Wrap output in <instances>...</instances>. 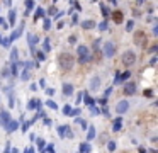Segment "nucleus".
I'll return each instance as SVG.
<instances>
[{"mask_svg": "<svg viewBox=\"0 0 158 153\" xmlns=\"http://www.w3.org/2000/svg\"><path fill=\"white\" fill-rule=\"evenodd\" d=\"M83 93H85V92H78V93H77V104L82 100V99H83Z\"/></svg>", "mask_w": 158, "mask_h": 153, "instance_id": "42", "label": "nucleus"}, {"mask_svg": "<svg viewBox=\"0 0 158 153\" xmlns=\"http://www.w3.org/2000/svg\"><path fill=\"white\" fill-rule=\"evenodd\" d=\"M29 153H34V148H29Z\"/></svg>", "mask_w": 158, "mask_h": 153, "instance_id": "54", "label": "nucleus"}, {"mask_svg": "<svg viewBox=\"0 0 158 153\" xmlns=\"http://www.w3.org/2000/svg\"><path fill=\"white\" fill-rule=\"evenodd\" d=\"M73 93V85L72 83H63V95L65 97H70Z\"/></svg>", "mask_w": 158, "mask_h": 153, "instance_id": "14", "label": "nucleus"}, {"mask_svg": "<svg viewBox=\"0 0 158 153\" xmlns=\"http://www.w3.org/2000/svg\"><path fill=\"white\" fill-rule=\"evenodd\" d=\"M21 76H22V80H27V78H29V70H24Z\"/></svg>", "mask_w": 158, "mask_h": 153, "instance_id": "34", "label": "nucleus"}, {"mask_svg": "<svg viewBox=\"0 0 158 153\" xmlns=\"http://www.w3.org/2000/svg\"><path fill=\"white\" fill-rule=\"evenodd\" d=\"M26 5H27V12H29L31 8L34 7V2H32V0H26Z\"/></svg>", "mask_w": 158, "mask_h": 153, "instance_id": "33", "label": "nucleus"}, {"mask_svg": "<svg viewBox=\"0 0 158 153\" xmlns=\"http://www.w3.org/2000/svg\"><path fill=\"white\" fill-rule=\"evenodd\" d=\"M9 107H14V95L9 93Z\"/></svg>", "mask_w": 158, "mask_h": 153, "instance_id": "39", "label": "nucleus"}, {"mask_svg": "<svg viewBox=\"0 0 158 153\" xmlns=\"http://www.w3.org/2000/svg\"><path fill=\"white\" fill-rule=\"evenodd\" d=\"M82 100H85V104H87V106H90V107L94 106V99H92V97H89L87 93H83V99H82Z\"/></svg>", "mask_w": 158, "mask_h": 153, "instance_id": "20", "label": "nucleus"}, {"mask_svg": "<svg viewBox=\"0 0 158 153\" xmlns=\"http://www.w3.org/2000/svg\"><path fill=\"white\" fill-rule=\"evenodd\" d=\"M5 2V5H7V7H10V4H12V0H4Z\"/></svg>", "mask_w": 158, "mask_h": 153, "instance_id": "53", "label": "nucleus"}, {"mask_svg": "<svg viewBox=\"0 0 158 153\" xmlns=\"http://www.w3.org/2000/svg\"><path fill=\"white\" fill-rule=\"evenodd\" d=\"M10 119H12V117H10L9 112H7V110H2V112H0V126H4V127H5Z\"/></svg>", "mask_w": 158, "mask_h": 153, "instance_id": "9", "label": "nucleus"}, {"mask_svg": "<svg viewBox=\"0 0 158 153\" xmlns=\"http://www.w3.org/2000/svg\"><path fill=\"white\" fill-rule=\"evenodd\" d=\"M123 63H124V66H131V65H134L136 63V55L133 53V51H126L123 55Z\"/></svg>", "mask_w": 158, "mask_h": 153, "instance_id": "3", "label": "nucleus"}, {"mask_svg": "<svg viewBox=\"0 0 158 153\" xmlns=\"http://www.w3.org/2000/svg\"><path fill=\"white\" fill-rule=\"evenodd\" d=\"M133 25H134V24H133V21H129V22H128V27H126V29L131 31V29H133Z\"/></svg>", "mask_w": 158, "mask_h": 153, "instance_id": "47", "label": "nucleus"}, {"mask_svg": "<svg viewBox=\"0 0 158 153\" xmlns=\"http://www.w3.org/2000/svg\"><path fill=\"white\" fill-rule=\"evenodd\" d=\"M56 12H58V10H56V7H51V8H49V14H56Z\"/></svg>", "mask_w": 158, "mask_h": 153, "instance_id": "50", "label": "nucleus"}, {"mask_svg": "<svg viewBox=\"0 0 158 153\" xmlns=\"http://www.w3.org/2000/svg\"><path fill=\"white\" fill-rule=\"evenodd\" d=\"M9 24L10 25L15 24V10H10V12H9Z\"/></svg>", "mask_w": 158, "mask_h": 153, "instance_id": "21", "label": "nucleus"}, {"mask_svg": "<svg viewBox=\"0 0 158 153\" xmlns=\"http://www.w3.org/2000/svg\"><path fill=\"white\" fill-rule=\"evenodd\" d=\"M41 2H49V0H41Z\"/></svg>", "mask_w": 158, "mask_h": 153, "instance_id": "56", "label": "nucleus"}, {"mask_svg": "<svg viewBox=\"0 0 158 153\" xmlns=\"http://www.w3.org/2000/svg\"><path fill=\"white\" fill-rule=\"evenodd\" d=\"M22 29H24V24H21V27H17V29L14 31V32H12V34H10V36H9V39H2V41H0V42H2L4 46H9L10 42H12V41H15V39H17L19 36H21V34H22Z\"/></svg>", "mask_w": 158, "mask_h": 153, "instance_id": "2", "label": "nucleus"}, {"mask_svg": "<svg viewBox=\"0 0 158 153\" xmlns=\"http://www.w3.org/2000/svg\"><path fill=\"white\" fill-rule=\"evenodd\" d=\"M46 106L49 107V109H58V106H56V104H55L53 100H48V102H46Z\"/></svg>", "mask_w": 158, "mask_h": 153, "instance_id": "30", "label": "nucleus"}, {"mask_svg": "<svg viewBox=\"0 0 158 153\" xmlns=\"http://www.w3.org/2000/svg\"><path fill=\"white\" fill-rule=\"evenodd\" d=\"M31 124H32V119H31L29 123H24V124H22V131H26V129H27V127L31 126Z\"/></svg>", "mask_w": 158, "mask_h": 153, "instance_id": "38", "label": "nucleus"}, {"mask_svg": "<svg viewBox=\"0 0 158 153\" xmlns=\"http://www.w3.org/2000/svg\"><path fill=\"white\" fill-rule=\"evenodd\" d=\"M77 55H78V58H80L82 63H85L87 59H89V48L83 46V44H82V46H78L77 48Z\"/></svg>", "mask_w": 158, "mask_h": 153, "instance_id": "6", "label": "nucleus"}, {"mask_svg": "<svg viewBox=\"0 0 158 153\" xmlns=\"http://www.w3.org/2000/svg\"><path fill=\"white\" fill-rule=\"evenodd\" d=\"M128 109H129V102L128 100H121V102H117V106H116V110H117L119 114H124Z\"/></svg>", "mask_w": 158, "mask_h": 153, "instance_id": "7", "label": "nucleus"}, {"mask_svg": "<svg viewBox=\"0 0 158 153\" xmlns=\"http://www.w3.org/2000/svg\"><path fill=\"white\" fill-rule=\"evenodd\" d=\"M112 21H114L116 24H121V22L124 21V14L121 12V10H114V12H112Z\"/></svg>", "mask_w": 158, "mask_h": 153, "instance_id": "11", "label": "nucleus"}, {"mask_svg": "<svg viewBox=\"0 0 158 153\" xmlns=\"http://www.w3.org/2000/svg\"><path fill=\"white\" fill-rule=\"evenodd\" d=\"M129 76H131V72H129V70H126V72H124V73H121V75H116L114 83H123L124 80H128Z\"/></svg>", "mask_w": 158, "mask_h": 153, "instance_id": "10", "label": "nucleus"}, {"mask_svg": "<svg viewBox=\"0 0 158 153\" xmlns=\"http://www.w3.org/2000/svg\"><path fill=\"white\" fill-rule=\"evenodd\" d=\"M27 39H29L31 51H32V55H34V42H38V36H34L32 32H29V34H27Z\"/></svg>", "mask_w": 158, "mask_h": 153, "instance_id": "13", "label": "nucleus"}, {"mask_svg": "<svg viewBox=\"0 0 158 153\" xmlns=\"http://www.w3.org/2000/svg\"><path fill=\"white\" fill-rule=\"evenodd\" d=\"M107 148H109V151H116V143L114 141H109V143H107Z\"/></svg>", "mask_w": 158, "mask_h": 153, "instance_id": "28", "label": "nucleus"}, {"mask_svg": "<svg viewBox=\"0 0 158 153\" xmlns=\"http://www.w3.org/2000/svg\"><path fill=\"white\" fill-rule=\"evenodd\" d=\"M51 123H53V121H51V119H44V124H46V126H51Z\"/></svg>", "mask_w": 158, "mask_h": 153, "instance_id": "46", "label": "nucleus"}, {"mask_svg": "<svg viewBox=\"0 0 158 153\" xmlns=\"http://www.w3.org/2000/svg\"><path fill=\"white\" fill-rule=\"evenodd\" d=\"M82 27H83V29H92V27H95V22L94 21H83L82 22Z\"/></svg>", "mask_w": 158, "mask_h": 153, "instance_id": "18", "label": "nucleus"}, {"mask_svg": "<svg viewBox=\"0 0 158 153\" xmlns=\"http://www.w3.org/2000/svg\"><path fill=\"white\" fill-rule=\"evenodd\" d=\"M58 63H60V66L63 68V70H70V68H73V65H75V56H73L72 53H61V55L58 56Z\"/></svg>", "mask_w": 158, "mask_h": 153, "instance_id": "1", "label": "nucleus"}, {"mask_svg": "<svg viewBox=\"0 0 158 153\" xmlns=\"http://www.w3.org/2000/svg\"><path fill=\"white\" fill-rule=\"evenodd\" d=\"M134 42L138 46H146V34L145 31H136L134 32Z\"/></svg>", "mask_w": 158, "mask_h": 153, "instance_id": "5", "label": "nucleus"}, {"mask_svg": "<svg viewBox=\"0 0 158 153\" xmlns=\"http://www.w3.org/2000/svg\"><path fill=\"white\" fill-rule=\"evenodd\" d=\"M94 2H97V0H94Z\"/></svg>", "mask_w": 158, "mask_h": 153, "instance_id": "57", "label": "nucleus"}, {"mask_svg": "<svg viewBox=\"0 0 158 153\" xmlns=\"http://www.w3.org/2000/svg\"><path fill=\"white\" fill-rule=\"evenodd\" d=\"M19 66H21V63H12L10 65V73H12V75H17Z\"/></svg>", "mask_w": 158, "mask_h": 153, "instance_id": "22", "label": "nucleus"}, {"mask_svg": "<svg viewBox=\"0 0 158 153\" xmlns=\"http://www.w3.org/2000/svg\"><path fill=\"white\" fill-rule=\"evenodd\" d=\"M134 92H136V83L134 82H128L126 87H124V95H133Z\"/></svg>", "mask_w": 158, "mask_h": 153, "instance_id": "8", "label": "nucleus"}, {"mask_svg": "<svg viewBox=\"0 0 158 153\" xmlns=\"http://www.w3.org/2000/svg\"><path fill=\"white\" fill-rule=\"evenodd\" d=\"M80 150H82V153H89V151H90L89 143H82V144H80Z\"/></svg>", "mask_w": 158, "mask_h": 153, "instance_id": "26", "label": "nucleus"}, {"mask_svg": "<svg viewBox=\"0 0 158 153\" xmlns=\"http://www.w3.org/2000/svg\"><path fill=\"white\" fill-rule=\"evenodd\" d=\"M53 93H55V89H46V95H49V97H51Z\"/></svg>", "mask_w": 158, "mask_h": 153, "instance_id": "44", "label": "nucleus"}, {"mask_svg": "<svg viewBox=\"0 0 158 153\" xmlns=\"http://www.w3.org/2000/svg\"><path fill=\"white\" fill-rule=\"evenodd\" d=\"M49 27H51V21H49V19H44V27H43V29H49Z\"/></svg>", "mask_w": 158, "mask_h": 153, "instance_id": "32", "label": "nucleus"}, {"mask_svg": "<svg viewBox=\"0 0 158 153\" xmlns=\"http://www.w3.org/2000/svg\"><path fill=\"white\" fill-rule=\"evenodd\" d=\"M17 58H19V49H17V48H12V51H10V61L15 63Z\"/></svg>", "mask_w": 158, "mask_h": 153, "instance_id": "16", "label": "nucleus"}, {"mask_svg": "<svg viewBox=\"0 0 158 153\" xmlns=\"http://www.w3.org/2000/svg\"><path fill=\"white\" fill-rule=\"evenodd\" d=\"M68 41H70V42H72V44H73V42L77 41V38H75V36H70V39H68Z\"/></svg>", "mask_w": 158, "mask_h": 153, "instance_id": "49", "label": "nucleus"}, {"mask_svg": "<svg viewBox=\"0 0 158 153\" xmlns=\"http://www.w3.org/2000/svg\"><path fill=\"white\" fill-rule=\"evenodd\" d=\"M90 90H92V92H95V90L99 89V87H100V78H99V76H94V78H92V80H90Z\"/></svg>", "mask_w": 158, "mask_h": 153, "instance_id": "12", "label": "nucleus"}, {"mask_svg": "<svg viewBox=\"0 0 158 153\" xmlns=\"http://www.w3.org/2000/svg\"><path fill=\"white\" fill-rule=\"evenodd\" d=\"M7 68H9V66H7ZM7 68H5L4 72H2V75H4V76H7V75H9V70H7Z\"/></svg>", "mask_w": 158, "mask_h": 153, "instance_id": "51", "label": "nucleus"}, {"mask_svg": "<svg viewBox=\"0 0 158 153\" xmlns=\"http://www.w3.org/2000/svg\"><path fill=\"white\" fill-rule=\"evenodd\" d=\"M99 29H100V31H106V29H107V22H106V21L100 22V24H99Z\"/></svg>", "mask_w": 158, "mask_h": 153, "instance_id": "35", "label": "nucleus"}, {"mask_svg": "<svg viewBox=\"0 0 158 153\" xmlns=\"http://www.w3.org/2000/svg\"><path fill=\"white\" fill-rule=\"evenodd\" d=\"M44 146H46V143H44L43 140H38V148H39L41 153H44Z\"/></svg>", "mask_w": 158, "mask_h": 153, "instance_id": "27", "label": "nucleus"}, {"mask_svg": "<svg viewBox=\"0 0 158 153\" xmlns=\"http://www.w3.org/2000/svg\"><path fill=\"white\" fill-rule=\"evenodd\" d=\"M17 127H19V123H17V121H12V119H10L9 123H7V126H5V129H7L9 133H12V131H15Z\"/></svg>", "mask_w": 158, "mask_h": 153, "instance_id": "15", "label": "nucleus"}, {"mask_svg": "<svg viewBox=\"0 0 158 153\" xmlns=\"http://www.w3.org/2000/svg\"><path fill=\"white\" fill-rule=\"evenodd\" d=\"M24 66H27V70H32V68H38V61H29V63H24Z\"/></svg>", "mask_w": 158, "mask_h": 153, "instance_id": "25", "label": "nucleus"}, {"mask_svg": "<svg viewBox=\"0 0 158 153\" xmlns=\"http://www.w3.org/2000/svg\"><path fill=\"white\" fill-rule=\"evenodd\" d=\"M65 138H73V133H72V129H70V126H65Z\"/></svg>", "mask_w": 158, "mask_h": 153, "instance_id": "24", "label": "nucleus"}, {"mask_svg": "<svg viewBox=\"0 0 158 153\" xmlns=\"http://www.w3.org/2000/svg\"><path fill=\"white\" fill-rule=\"evenodd\" d=\"M121 126H123V119H121V117H117V119L114 121V124H112V129H114V131H119V129H121Z\"/></svg>", "mask_w": 158, "mask_h": 153, "instance_id": "17", "label": "nucleus"}, {"mask_svg": "<svg viewBox=\"0 0 158 153\" xmlns=\"http://www.w3.org/2000/svg\"><path fill=\"white\" fill-rule=\"evenodd\" d=\"M78 114H80V109H72L68 116H78Z\"/></svg>", "mask_w": 158, "mask_h": 153, "instance_id": "36", "label": "nucleus"}, {"mask_svg": "<svg viewBox=\"0 0 158 153\" xmlns=\"http://www.w3.org/2000/svg\"><path fill=\"white\" fill-rule=\"evenodd\" d=\"M51 49V46H49V42H44V51H49Z\"/></svg>", "mask_w": 158, "mask_h": 153, "instance_id": "48", "label": "nucleus"}, {"mask_svg": "<svg viewBox=\"0 0 158 153\" xmlns=\"http://www.w3.org/2000/svg\"><path fill=\"white\" fill-rule=\"evenodd\" d=\"M24 153H29V148H26V150H24Z\"/></svg>", "mask_w": 158, "mask_h": 153, "instance_id": "55", "label": "nucleus"}, {"mask_svg": "<svg viewBox=\"0 0 158 153\" xmlns=\"http://www.w3.org/2000/svg\"><path fill=\"white\" fill-rule=\"evenodd\" d=\"M34 55H38V59H41V61H43V59L46 58V55H44L43 51H41V53H34Z\"/></svg>", "mask_w": 158, "mask_h": 153, "instance_id": "40", "label": "nucleus"}, {"mask_svg": "<svg viewBox=\"0 0 158 153\" xmlns=\"http://www.w3.org/2000/svg\"><path fill=\"white\" fill-rule=\"evenodd\" d=\"M102 53L106 55V58H112V56H114V53H116V46H114V42H112V41L104 42V49H102Z\"/></svg>", "mask_w": 158, "mask_h": 153, "instance_id": "4", "label": "nucleus"}, {"mask_svg": "<svg viewBox=\"0 0 158 153\" xmlns=\"http://www.w3.org/2000/svg\"><path fill=\"white\" fill-rule=\"evenodd\" d=\"M102 15H109V10H107V7H104V5H102Z\"/></svg>", "mask_w": 158, "mask_h": 153, "instance_id": "45", "label": "nucleus"}, {"mask_svg": "<svg viewBox=\"0 0 158 153\" xmlns=\"http://www.w3.org/2000/svg\"><path fill=\"white\" fill-rule=\"evenodd\" d=\"M43 14H44V10H43V8H36V14H34V21H38V19H41V17H43Z\"/></svg>", "mask_w": 158, "mask_h": 153, "instance_id": "23", "label": "nucleus"}, {"mask_svg": "<svg viewBox=\"0 0 158 153\" xmlns=\"http://www.w3.org/2000/svg\"><path fill=\"white\" fill-rule=\"evenodd\" d=\"M70 110H72V107H70V106H63V114L68 116V114H70Z\"/></svg>", "mask_w": 158, "mask_h": 153, "instance_id": "37", "label": "nucleus"}, {"mask_svg": "<svg viewBox=\"0 0 158 153\" xmlns=\"http://www.w3.org/2000/svg\"><path fill=\"white\" fill-rule=\"evenodd\" d=\"M77 123H80V126L87 129V121H83V119H77Z\"/></svg>", "mask_w": 158, "mask_h": 153, "instance_id": "41", "label": "nucleus"}, {"mask_svg": "<svg viewBox=\"0 0 158 153\" xmlns=\"http://www.w3.org/2000/svg\"><path fill=\"white\" fill-rule=\"evenodd\" d=\"M34 107H36V100L32 99V100H29V104H27V109H29V110H32Z\"/></svg>", "mask_w": 158, "mask_h": 153, "instance_id": "31", "label": "nucleus"}, {"mask_svg": "<svg viewBox=\"0 0 158 153\" xmlns=\"http://www.w3.org/2000/svg\"><path fill=\"white\" fill-rule=\"evenodd\" d=\"M39 85H41V87H46V80H39Z\"/></svg>", "mask_w": 158, "mask_h": 153, "instance_id": "52", "label": "nucleus"}, {"mask_svg": "<svg viewBox=\"0 0 158 153\" xmlns=\"http://www.w3.org/2000/svg\"><path fill=\"white\" fill-rule=\"evenodd\" d=\"M46 150H48L49 153H55V146H53V144H48V146H46Z\"/></svg>", "mask_w": 158, "mask_h": 153, "instance_id": "43", "label": "nucleus"}, {"mask_svg": "<svg viewBox=\"0 0 158 153\" xmlns=\"http://www.w3.org/2000/svg\"><path fill=\"white\" fill-rule=\"evenodd\" d=\"M87 138H89V140H94L95 138V127L94 126H90L89 129H87Z\"/></svg>", "mask_w": 158, "mask_h": 153, "instance_id": "19", "label": "nucleus"}, {"mask_svg": "<svg viewBox=\"0 0 158 153\" xmlns=\"http://www.w3.org/2000/svg\"><path fill=\"white\" fill-rule=\"evenodd\" d=\"M143 95H145V97H153V90H151V89H146L145 92H143Z\"/></svg>", "mask_w": 158, "mask_h": 153, "instance_id": "29", "label": "nucleus"}]
</instances>
